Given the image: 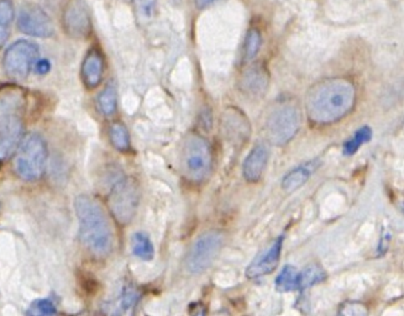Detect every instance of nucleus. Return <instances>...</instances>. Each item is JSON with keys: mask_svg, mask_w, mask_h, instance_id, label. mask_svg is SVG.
<instances>
[{"mask_svg": "<svg viewBox=\"0 0 404 316\" xmlns=\"http://www.w3.org/2000/svg\"><path fill=\"white\" fill-rule=\"evenodd\" d=\"M35 67L36 72H37L39 75H45L48 70H51V65H50V62H48L47 59H40V61H37L35 63Z\"/></svg>", "mask_w": 404, "mask_h": 316, "instance_id": "nucleus-29", "label": "nucleus"}, {"mask_svg": "<svg viewBox=\"0 0 404 316\" xmlns=\"http://www.w3.org/2000/svg\"><path fill=\"white\" fill-rule=\"evenodd\" d=\"M117 89L109 84L102 93L98 95L97 99V106L102 114H104L106 117H110L114 112H117Z\"/></svg>", "mask_w": 404, "mask_h": 316, "instance_id": "nucleus-23", "label": "nucleus"}, {"mask_svg": "<svg viewBox=\"0 0 404 316\" xmlns=\"http://www.w3.org/2000/svg\"><path fill=\"white\" fill-rule=\"evenodd\" d=\"M211 144L198 134H191L184 141L182 152V170L188 181L200 184L209 179L213 172Z\"/></svg>", "mask_w": 404, "mask_h": 316, "instance_id": "nucleus-4", "label": "nucleus"}, {"mask_svg": "<svg viewBox=\"0 0 404 316\" xmlns=\"http://www.w3.org/2000/svg\"><path fill=\"white\" fill-rule=\"evenodd\" d=\"M110 141L113 146L120 152H126L130 150V135L126 126L122 123H114L110 128Z\"/></svg>", "mask_w": 404, "mask_h": 316, "instance_id": "nucleus-24", "label": "nucleus"}, {"mask_svg": "<svg viewBox=\"0 0 404 316\" xmlns=\"http://www.w3.org/2000/svg\"><path fill=\"white\" fill-rule=\"evenodd\" d=\"M319 164H320V162L318 159H314V161L305 162V164H300L298 167H296L294 170H291L282 181L283 190L291 193V192H294V190L299 189L302 186H305V183L309 181L311 175L319 167Z\"/></svg>", "mask_w": 404, "mask_h": 316, "instance_id": "nucleus-16", "label": "nucleus"}, {"mask_svg": "<svg viewBox=\"0 0 404 316\" xmlns=\"http://www.w3.org/2000/svg\"><path fill=\"white\" fill-rule=\"evenodd\" d=\"M224 244V234L218 230L200 235L189 248L186 257V270L191 275H200L211 267Z\"/></svg>", "mask_w": 404, "mask_h": 316, "instance_id": "nucleus-8", "label": "nucleus"}, {"mask_svg": "<svg viewBox=\"0 0 404 316\" xmlns=\"http://www.w3.org/2000/svg\"><path fill=\"white\" fill-rule=\"evenodd\" d=\"M224 131L233 140H245L247 131H249L247 119L239 110H229L223 115Z\"/></svg>", "mask_w": 404, "mask_h": 316, "instance_id": "nucleus-17", "label": "nucleus"}, {"mask_svg": "<svg viewBox=\"0 0 404 316\" xmlns=\"http://www.w3.org/2000/svg\"><path fill=\"white\" fill-rule=\"evenodd\" d=\"M283 241L285 235L278 236L277 240L264 253H261L249 264L247 270V277L249 279H256L264 275H271L276 270V267L280 264Z\"/></svg>", "mask_w": 404, "mask_h": 316, "instance_id": "nucleus-12", "label": "nucleus"}, {"mask_svg": "<svg viewBox=\"0 0 404 316\" xmlns=\"http://www.w3.org/2000/svg\"><path fill=\"white\" fill-rule=\"evenodd\" d=\"M39 59V47L34 42L20 40L6 50L3 66L6 76L15 81H23Z\"/></svg>", "mask_w": 404, "mask_h": 316, "instance_id": "nucleus-9", "label": "nucleus"}, {"mask_svg": "<svg viewBox=\"0 0 404 316\" xmlns=\"http://www.w3.org/2000/svg\"><path fill=\"white\" fill-rule=\"evenodd\" d=\"M325 278H327V273L320 266H318V264L309 266L307 270L299 273L298 289L299 290H305L308 288L325 281Z\"/></svg>", "mask_w": 404, "mask_h": 316, "instance_id": "nucleus-21", "label": "nucleus"}, {"mask_svg": "<svg viewBox=\"0 0 404 316\" xmlns=\"http://www.w3.org/2000/svg\"><path fill=\"white\" fill-rule=\"evenodd\" d=\"M83 245L97 257H106L113 247V233L102 205L89 195H79L75 201Z\"/></svg>", "mask_w": 404, "mask_h": 316, "instance_id": "nucleus-2", "label": "nucleus"}, {"mask_svg": "<svg viewBox=\"0 0 404 316\" xmlns=\"http://www.w3.org/2000/svg\"><path fill=\"white\" fill-rule=\"evenodd\" d=\"M269 73L264 66H251L242 75L241 89L252 97L262 95L269 87Z\"/></svg>", "mask_w": 404, "mask_h": 316, "instance_id": "nucleus-15", "label": "nucleus"}, {"mask_svg": "<svg viewBox=\"0 0 404 316\" xmlns=\"http://www.w3.org/2000/svg\"><path fill=\"white\" fill-rule=\"evenodd\" d=\"M262 45V36L258 29H250L247 31L244 43V57L245 61H252L258 56V51Z\"/></svg>", "mask_w": 404, "mask_h": 316, "instance_id": "nucleus-25", "label": "nucleus"}, {"mask_svg": "<svg viewBox=\"0 0 404 316\" xmlns=\"http://www.w3.org/2000/svg\"><path fill=\"white\" fill-rule=\"evenodd\" d=\"M113 217L122 225L134 219L140 203V189L137 181L130 177H123L113 186L108 198Z\"/></svg>", "mask_w": 404, "mask_h": 316, "instance_id": "nucleus-7", "label": "nucleus"}, {"mask_svg": "<svg viewBox=\"0 0 404 316\" xmlns=\"http://www.w3.org/2000/svg\"><path fill=\"white\" fill-rule=\"evenodd\" d=\"M299 272L296 267L287 264L276 278V289L281 293H287L298 289Z\"/></svg>", "mask_w": 404, "mask_h": 316, "instance_id": "nucleus-18", "label": "nucleus"}, {"mask_svg": "<svg viewBox=\"0 0 404 316\" xmlns=\"http://www.w3.org/2000/svg\"><path fill=\"white\" fill-rule=\"evenodd\" d=\"M372 139V130L369 126H363L352 136L349 140L344 142L343 152L345 156H352L358 152V148L367 144Z\"/></svg>", "mask_w": 404, "mask_h": 316, "instance_id": "nucleus-22", "label": "nucleus"}, {"mask_svg": "<svg viewBox=\"0 0 404 316\" xmlns=\"http://www.w3.org/2000/svg\"><path fill=\"white\" fill-rule=\"evenodd\" d=\"M25 98L17 89L0 92V161L10 157L23 140Z\"/></svg>", "mask_w": 404, "mask_h": 316, "instance_id": "nucleus-3", "label": "nucleus"}, {"mask_svg": "<svg viewBox=\"0 0 404 316\" xmlns=\"http://www.w3.org/2000/svg\"><path fill=\"white\" fill-rule=\"evenodd\" d=\"M369 311L367 308L358 302H347L340 306L339 314L346 316H363L366 315Z\"/></svg>", "mask_w": 404, "mask_h": 316, "instance_id": "nucleus-27", "label": "nucleus"}, {"mask_svg": "<svg viewBox=\"0 0 404 316\" xmlns=\"http://www.w3.org/2000/svg\"><path fill=\"white\" fill-rule=\"evenodd\" d=\"M15 152L14 166L19 177L25 181H34L44 176L46 170L47 147L40 136L35 134L26 136Z\"/></svg>", "mask_w": 404, "mask_h": 316, "instance_id": "nucleus-5", "label": "nucleus"}, {"mask_svg": "<svg viewBox=\"0 0 404 316\" xmlns=\"http://www.w3.org/2000/svg\"><path fill=\"white\" fill-rule=\"evenodd\" d=\"M28 314H32V315H53V314H56V308L50 300L42 299V300H36L35 303L30 306Z\"/></svg>", "mask_w": 404, "mask_h": 316, "instance_id": "nucleus-26", "label": "nucleus"}, {"mask_svg": "<svg viewBox=\"0 0 404 316\" xmlns=\"http://www.w3.org/2000/svg\"><path fill=\"white\" fill-rule=\"evenodd\" d=\"M18 28L26 35L44 39L52 36L55 32L52 20L40 6L34 4H26L20 9Z\"/></svg>", "mask_w": 404, "mask_h": 316, "instance_id": "nucleus-11", "label": "nucleus"}, {"mask_svg": "<svg viewBox=\"0 0 404 316\" xmlns=\"http://www.w3.org/2000/svg\"><path fill=\"white\" fill-rule=\"evenodd\" d=\"M103 73H104L103 56L98 50L92 48L83 59L81 75L84 86L89 89L97 88L103 79Z\"/></svg>", "mask_w": 404, "mask_h": 316, "instance_id": "nucleus-14", "label": "nucleus"}, {"mask_svg": "<svg viewBox=\"0 0 404 316\" xmlns=\"http://www.w3.org/2000/svg\"><path fill=\"white\" fill-rule=\"evenodd\" d=\"M137 300V293L135 292L134 289L126 288L122 295V305L124 309H130L134 306L135 303Z\"/></svg>", "mask_w": 404, "mask_h": 316, "instance_id": "nucleus-28", "label": "nucleus"}, {"mask_svg": "<svg viewBox=\"0 0 404 316\" xmlns=\"http://www.w3.org/2000/svg\"><path fill=\"white\" fill-rule=\"evenodd\" d=\"M269 148L264 145H258L247 155L242 164V176L250 183H256L264 175L269 162Z\"/></svg>", "mask_w": 404, "mask_h": 316, "instance_id": "nucleus-13", "label": "nucleus"}, {"mask_svg": "<svg viewBox=\"0 0 404 316\" xmlns=\"http://www.w3.org/2000/svg\"><path fill=\"white\" fill-rule=\"evenodd\" d=\"M302 125V112L293 104H283L269 114L266 123V135L275 146H285L298 134Z\"/></svg>", "mask_w": 404, "mask_h": 316, "instance_id": "nucleus-6", "label": "nucleus"}, {"mask_svg": "<svg viewBox=\"0 0 404 316\" xmlns=\"http://www.w3.org/2000/svg\"><path fill=\"white\" fill-rule=\"evenodd\" d=\"M215 1L217 0H195V6H198L200 9H205V8L211 6Z\"/></svg>", "mask_w": 404, "mask_h": 316, "instance_id": "nucleus-30", "label": "nucleus"}, {"mask_svg": "<svg viewBox=\"0 0 404 316\" xmlns=\"http://www.w3.org/2000/svg\"><path fill=\"white\" fill-rule=\"evenodd\" d=\"M14 6L10 0H0V48L6 45L10 35Z\"/></svg>", "mask_w": 404, "mask_h": 316, "instance_id": "nucleus-19", "label": "nucleus"}, {"mask_svg": "<svg viewBox=\"0 0 404 316\" xmlns=\"http://www.w3.org/2000/svg\"><path fill=\"white\" fill-rule=\"evenodd\" d=\"M131 246L136 257L140 258L142 261H151L155 256V248L150 237L144 233H136L133 236Z\"/></svg>", "mask_w": 404, "mask_h": 316, "instance_id": "nucleus-20", "label": "nucleus"}, {"mask_svg": "<svg viewBox=\"0 0 404 316\" xmlns=\"http://www.w3.org/2000/svg\"><path fill=\"white\" fill-rule=\"evenodd\" d=\"M62 25L66 34L83 40L92 34V17L88 4L84 0H66L62 9Z\"/></svg>", "mask_w": 404, "mask_h": 316, "instance_id": "nucleus-10", "label": "nucleus"}, {"mask_svg": "<svg viewBox=\"0 0 404 316\" xmlns=\"http://www.w3.org/2000/svg\"><path fill=\"white\" fill-rule=\"evenodd\" d=\"M356 101V89L343 78L327 79L309 90L305 100L308 119L316 125L336 123L352 112Z\"/></svg>", "mask_w": 404, "mask_h": 316, "instance_id": "nucleus-1", "label": "nucleus"}]
</instances>
